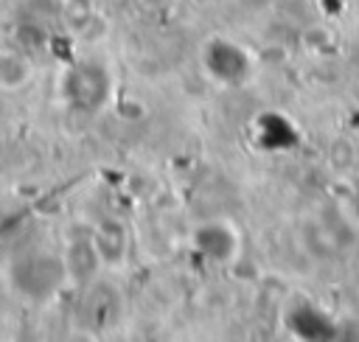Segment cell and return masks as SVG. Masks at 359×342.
Wrapping results in <instances>:
<instances>
[{
	"label": "cell",
	"mask_w": 359,
	"mask_h": 342,
	"mask_svg": "<svg viewBox=\"0 0 359 342\" xmlns=\"http://www.w3.org/2000/svg\"><path fill=\"white\" fill-rule=\"evenodd\" d=\"M73 93L76 98L87 107V109H95L104 95H107V76L101 67H81L73 78Z\"/></svg>",
	"instance_id": "obj_3"
},
{
	"label": "cell",
	"mask_w": 359,
	"mask_h": 342,
	"mask_svg": "<svg viewBox=\"0 0 359 342\" xmlns=\"http://www.w3.org/2000/svg\"><path fill=\"white\" fill-rule=\"evenodd\" d=\"M194 244L202 255L213 258V261H227L236 249V235L227 224H219V221H208L202 224L196 233H194Z\"/></svg>",
	"instance_id": "obj_2"
},
{
	"label": "cell",
	"mask_w": 359,
	"mask_h": 342,
	"mask_svg": "<svg viewBox=\"0 0 359 342\" xmlns=\"http://www.w3.org/2000/svg\"><path fill=\"white\" fill-rule=\"evenodd\" d=\"M356 221H359V199H356Z\"/></svg>",
	"instance_id": "obj_6"
},
{
	"label": "cell",
	"mask_w": 359,
	"mask_h": 342,
	"mask_svg": "<svg viewBox=\"0 0 359 342\" xmlns=\"http://www.w3.org/2000/svg\"><path fill=\"white\" fill-rule=\"evenodd\" d=\"M205 64L219 81L233 84V87L250 76V56L227 39H213L205 48Z\"/></svg>",
	"instance_id": "obj_1"
},
{
	"label": "cell",
	"mask_w": 359,
	"mask_h": 342,
	"mask_svg": "<svg viewBox=\"0 0 359 342\" xmlns=\"http://www.w3.org/2000/svg\"><path fill=\"white\" fill-rule=\"evenodd\" d=\"M0 67L6 70L3 76H0V87H20L25 78H28V64H25V59L22 56H17V53H0Z\"/></svg>",
	"instance_id": "obj_5"
},
{
	"label": "cell",
	"mask_w": 359,
	"mask_h": 342,
	"mask_svg": "<svg viewBox=\"0 0 359 342\" xmlns=\"http://www.w3.org/2000/svg\"><path fill=\"white\" fill-rule=\"evenodd\" d=\"M123 252H126V235H123V230L118 224H112V221L104 224L98 230V235H95V255L101 261L118 264L123 258Z\"/></svg>",
	"instance_id": "obj_4"
}]
</instances>
